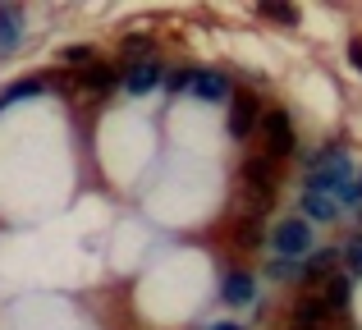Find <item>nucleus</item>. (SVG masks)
<instances>
[{
    "instance_id": "2",
    "label": "nucleus",
    "mask_w": 362,
    "mask_h": 330,
    "mask_svg": "<svg viewBox=\"0 0 362 330\" xmlns=\"http://www.w3.org/2000/svg\"><path fill=\"white\" fill-rule=\"evenodd\" d=\"M165 88L170 92H188L197 101H230L234 88L221 69H184V73H165Z\"/></svg>"
},
{
    "instance_id": "10",
    "label": "nucleus",
    "mask_w": 362,
    "mask_h": 330,
    "mask_svg": "<svg viewBox=\"0 0 362 330\" xmlns=\"http://www.w3.org/2000/svg\"><path fill=\"white\" fill-rule=\"evenodd\" d=\"M339 216V202L335 197H321V193H303V220H321V225H330Z\"/></svg>"
},
{
    "instance_id": "3",
    "label": "nucleus",
    "mask_w": 362,
    "mask_h": 330,
    "mask_svg": "<svg viewBox=\"0 0 362 330\" xmlns=\"http://www.w3.org/2000/svg\"><path fill=\"white\" fill-rule=\"evenodd\" d=\"M271 248H275V261H303L312 252V225L303 220V216L280 220L271 230Z\"/></svg>"
},
{
    "instance_id": "16",
    "label": "nucleus",
    "mask_w": 362,
    "mask_h": 330,
    "mask_svg": "<svg viewBox=\"0 0 362 330\" xmlns=\"http://www.w3.org/2000/svg\"><path fill=\"white\" fill-rule=\"evenodd\" d=\"M124 55H129L133 64L151 60V37H129V42H124Z\"/></svg>"
},
{
    "instance_id": "14",
    "label": "nucleus",
    "mask_w": 362,
    "mask_h": 330,
    "mask_svg": "<svg viewBox=\"0 0 362 330\" xmlns=\"http://www.w3.org/2000/svg\"><path fill=\"white\" fill-rule=\"evenodd\" d=\"M46 83L42 78H33V83H14V88H5V97H0V110L9 106V101H23V97H37V92H42Z\"/></svg>"
},
{
    "instance_id": "6",
    "label": "nucleus",
    "mask_w": 362,
    "mask_h": 330,
    "mask_svg": "<svg viewBox=\"0 0 362 330\" xmlns=\"http://www.w3.org/2000/svg\"><path fill=\"white\" fill-rule=\"evenodd\" d=\"M257 124H262V106H257L252 97H243V92H234L230 97V138H243L257 134Z\"/></svg>"
},
{
    "instance_id": "20",
    "label": "nucleus",
    "mask_w": 362,
    "mask_h": 330,
    "mask_svg": "<svg viewBox=\"0 0 362 330\" xmlns=\"http://www.w3.org/2000/svg\"><path fill=\"white\" fill-rule=\"evenodd\" d=\"M202 330H243L239 322H211V326H202Z\"/></svg>"
},
{
    "instance_id": "9",
    "label": "nucleus",
    "mask_w": 362,
    "mask_h": 330,
    "mask_svg": "<svg viewBox=\"0 0 362 330\" xmlns=\"http://www.w3.org/2000/svg\"><path fill=\"white\" fill-rule=\"evenodd\" d=\"M18 42H23V9L0 5V55H9Z\"/></svg>"
},
{
    "instance_id": "11",
    "label": "nucleus",
    "mask_w": 362,
    "mask_h": 330,
    "mask_svg": "<svg viewBox=\"0 0 362 330\" xmlns=\"http://www.w3.org/2000/svg\"><path fill=\"white\" fill-rule=\"evenodd\" d=\"M78 83H83V88H92V92H110V88L119 83V69H115V64H101V60H92L88 69L78 73Z\"/></svg>"
},
{
    "instance_id": "12",
    "label": "nucleus",
    "mask_w": 362,
    "mask_h": 330,
    "mask_svg": "<svg viewBox=\"0 0 362 330\" xmlns=\"http://www.w3.org/2000/svg\"><path fill=\"white\" fill-rule=\"evenodd\" d=\"M349 294H354V276H335L330 280V289H326V298H321V303H326V312H344L349 307Z\"/></svg>"
},
{
    "instance_id": "15",
    "label": "nucleus",
    "mask_w": 362,
    "mask_h": 330,
    "mask_svg": "<svg viewBox=\"0 0 362 330\" xmlns=\"http://www.w3.org/2000/svg\"><path fill=\"white\" fill-rule=\"evenodd\" d=\"M60 60H64V64H83V69H88V64L97 60V46H64Z\"/></svg>"
},
{
    "instance_id": "5",
    "label": "nucleus",
    "mask_w": 362,
    "mask_h": 330,
    "mask_svg": "<svg viewBox=\"0 0 362 330\" xmlns=\"http://www.w3.org/2000/svg\"><path fill=\"white\" fill-rule=\"evenodd\" d=\"M119 83L133 92V97H151V92L165 83V69H160L156 60H142V64H129V69L119 73Z\"/></svg>"
},
{
    "instance_id": "4",
    "label": "nucleus",
    "mask_w": 362,
    "mask_h": 330,
    "mask_svg": "<svg viewBox=\"0 0 362 330\" xmlns=\"http://www.w3.org/2000/svg\"><path fill=\"white\" fill-rule=\"evenodd\" d=\"M262 143H266V161H280V156H293L298 147V134H293L289 110H262Z\"/></svg>"
},
{
    "instance_id": "8",
    "label": "nucleus",
    "mask_w": 362,
    "mask_h": 330,
    "mask_svg": "<svg viewBox=\"0 0 362 330\" xmlns=\"http://www.w3.org/2000/svg\"><path fill=\"white\" fill-rule=\"evenodd\" d=\"M252 294H257V280L247 276V271H230V276H225L221 298H225L230 307H247V303H252Z\"/></svg>"
},
{
    "instance_id": "18",
    "label": "nucleus",
    "mask_w": 362,
    "mask_h": 330,
    "mask_svg": "<svg viewBox=\"0 0 362 330\" xmlns=\"http://www.w3.org/2000/svg\"><path fill=\"white\" fill-rule=\"evenodd\" d=\"M349 276H362V239H354V243H349Z\"/></svg>"
},
{
    "instance_id": "17",
    "label": "nucleus",
    "mask_w": 362,
    "mask_h": 330,
    "mask_svg": "<svg viewBox=\"0 0 362 330\" xmlns=\"http://www.w3.org/2000/svg\"><path fill=\"white\" fill-rule=\"evenodd\" d=\"M257 9H262L266 18H280V23H298V9L293 5H271V0H266V5H257Z\"/></svg>"
},
{
    "instance_id": "13",
    "label": "nucleus",
    "mask_w": 362,
    "mask_h": 330,
    "mask_svg": "<svg viewBox=\"0 0 362 330\" xmlns=\"http://www.w3.org/2000/svg\"><path fill=\"white\" fill-rule=\"evenodd\" d=\"M335 261H339V248L308 252V261H303V276H321V271H335Z\"/></svg>"
},
{
    "instance_id": "19",
    "label": "nucleus",
    "mask_w": 362,
    "mask_h": 330,
    "mask_svg": "<svg viewBox=\"0 0 362 330\" xmlns=\"http://www.w3.org/2000/svg\"><path fill=\"white\" fill-rule=\"evenodd\" d=\"M349 64L362 73V42H349Z\"/></svg>"
},
{
    "instance_id": "1",
    "label": "nucleus",
    "mask_w": 362,
    "mask_h": 330,
    "mask_svg": "<svg viewBox=\"0 0 362 330\" xmlns=\"http://www.w3.org/2000/svg\"><path fill=\"white\" fill-rule=\"evenodd\" d=\"M358 179V170H354V161H349V152L339 143H330V147H321L317 156L308 161V179H303V193H321V197H335L339 202V193H344L349 184Z\"/></svg>"
},
{
    "instance_id": "7",
    "label": "nucleus",
    "mask_w": 362,
    "mask_h": 330,
    "mask_svg": "<svg viewBox=\"0 0 362 330\" xmlns=\"http://www.w3.org/2000/svg\"><path fill=\"white\" fill-rule=\"evenodd\" d=\"M243 179H247V188H257V206H266V202H271V193H275V161L252 156V161L243 165Z\"/></svg>"
}]
</instances>
